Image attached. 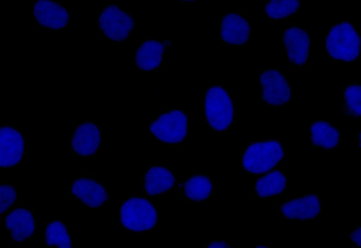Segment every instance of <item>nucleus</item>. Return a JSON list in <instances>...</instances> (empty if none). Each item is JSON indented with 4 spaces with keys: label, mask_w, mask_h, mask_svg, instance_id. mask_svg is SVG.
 <instances>
[{
    "label": "nucleus",
    "mask_w": 361,
    "mask_h": 248,
    "mask_svg": "<svg viewBox=\"0 0 361 248\" xmlns=\"http://www.w3.org/2000/svg\"><path fill=\"white\" fill-rule=\"evenodd\" d=\"M310 133L314 145L328 149L337 146L341 136L338 129L325 120L314 121L310 127Z\"/></svg>",
    "instance_id": "18"
},
{
    "label": "nucleus",
    "mask_w": 361,
    "mask_h": 248,
    "mask_svg": "<svg viewBox=\"0 0 361 248\" xmlns=\"http://www.w3.org/2000/svg\"><path fill=\"white\" fill-rule=\"evenodd\" d=\"M204 116L209 126L221 132L228 128L233 119V101L221 85L209 87L204 101Z\"/></svg>",
    "instance_id": "3"
},
{
    "label": "nucleus",
    "mask_w": 361,
    "mask_h": 248,
    "mask_svg": "<svg viewBox=\"0 0 361 248\" xmlns=\"http://www.w3.org/2000/svg\"><path fill=\"white\" fill-rule=\"evenodd\" d=\"M220 35L228 44L243 45L250 37V27L242 16L236 13H228L221 19Z\"/></svg>",
    "instance_id": "13"
},
{
    "label": "nucleus",
    "mask_w": 361,
    "mask_h": 248,
    "mask_svg": "<svg viewBox=\"0 0 361 248\" xmlns=\"http://www.w3.org/2000/svg\"><path fill=\"white\" fill-rule=\"evenodd\" d=\"M33 14L39 25L50 29L64 27L70 17L64 6L50 0L35 1Z\"/></svg>",
    "instance_id": "9"
},
{
    "label": "nucleus",
    "mask_w": 361,
    "mask_h": 248,
    "mask_svg": "<svg viewBox=\"0 0 361 248\" xmlns=\"http://www.w3.org/2000/svg\"><path fill=\"white\" fill-rule=\"evenodd\" d=\"M289 61L295 66L303 65L307 60L310 38L301 27L293 26L283 34Z\"/></svg>",
    "instance_id": "10"
},
{
    "label": "nucleus",
    "mask_w": 361,
    "mask_h": 248,
    "mask_svg": "<svg viewBox=\"0 0 361 248\" xmlns=\"http://www.w3.org/2000/svg\"><path fill=\"white\" fill-rule=\"evenodd\" d=\"M1 207L0 213L7 211L17 199V192L13 185H1Z\"/></svg>",
    "instance_id": "24"
},
{
    "label": "nucleus",
    "mask_w": 361,
    "mask_h": 248,
    "mask_svg": "<svg viewBox=\"0 0 361 248\" xmlns=\"http://www.w3.org/2000/svg\"><path fill=\"white\" fill-rule=\"evenodd\" d=\"M300 1L298 0H274L264 6V12L270 18L279 20L291 16L298 10Z\"/></svg>",
    "instance_id": "22"
},
{
    "label": "nucleus",
    "mask_w": 361,
    "mask_h": 248,
    "mask_svg": "<svg viewBox=\"0 0 361 248\" xmlns=\"http://www.w3.org/2000/svg\"><path fill=\"white\" fill-rule=\"evenodd\" d=\"M263 100L269 104L279 106L291 97L290 87L284 76L278 70H266L259 76Z\"/></svg>",
    "instance_id": "7"
},
{
    "label": "nucleus",
    "mask_w": 361,
    "mask_h": 248,
    "mask_svg": "<svg viewBox=\"0 0 361 248\" xmlns=\"http://www.w3.org/2000/svg\"><path fill=\"white\" fill-rule=\"evenodd\" d=\"M166 45L155 39L143 42L135 53L137 66L144 71H151L161 63Z\"/></svg>",
    "instance_id": "17"
},
{
    "label": "nucleus",
    "mask_w": 361,
    "mask_h": 248,
    "mask_svg": "<svg viewBox=\"0 0 361 248\" xmlns=\"http://www.w3.org/2000/svg\"><path fill=\"white\" fill-rule=\"evenodd\" d=\"M5 227L11 237L17 242L29 238L35 230V221L32 212L19 207L11 212L5 218Z\"/></svg>",
    "instance_id": "15"
},
{
    "label": "nucleus",
    "mask_w": 361,
    "mask_h": 248,
    "mask_svg": "<svg viewBox=\"0 0 361 248\" xmlns=\"http://www.w3.org/2000/svg\"><path fill=\"white\" fill-rule=\"evenodd\" d=\"M358 145L359 147L361 149V131L360 132L358 135Z\"/></svg>",
    "instance_id": "27"
},
{
    "label": "nucleus",
    "mask_w": 361,
    "mask_h": 248,
    "mask_svg": "<svg viewBox=\"0 0 361 248\" xmlns=\"http://www.w3.org/2000/svg\"><path fill=\"white\" fill-rule=\"evenodd\" d=\"M71 192L84 204L91 208L102 206L109 198L105 188L99 182L91 178H82L74 180Z\"/></svg>",
    "instance_id": "14"
},
{
    "label": "nucleus",
    "mask_w": 361,
    "mask_h": 248,
    "mask_svg": "<svg viewBox=\"0 0 361 248\" xmlns=\"http://www.w3.org/2000/svg\"><path fill=\"white\" fill-rule=\"evenodd\" d=\"M158 213L154 204L145 197H132L120 208L121 225L132 232L152 230L157 222Z\"/></svg>",
    "instance_id": "4"
},
{
    "label": "nucleus",
    "mask_w": 361,
    "mask_h": 248,
    "mask_svg": "<svg viewBox=\"0 0 361 248\" xmlns=\"http://www.w3.org/2000/svg\"><path fill=\"white\" fill-rule=\"evenodd\" d=\"M207 248H233L223 240L212 241L209 243Z\"/></svg>",
    "instance_id": "26"
},
{
    "label": "nucleus",
    "mask_w": 361,
    "mask_h": 248,
    "mask_svg": "<svg viewBox=\"0 0 361 248\" xmlns=\"http://www.w3.org/2000/svg\"><path fill=\"white\" fill-rule=\"evenodd\" d=\"M173 173L161 166L150 167L146 172L144 187L149 196L161 195L171 190L175 185Z\"/></svg>",
    "instance_id": "16"
},
{
    "label": "nucleus",
    "mask_w": 361,
    "mask_h": 248,
    "mask_svg": "<svg viewBox=\"0 0 361 248\" xmlns=\"http://www.w3.org/2000/svg\"><path fill=\"white\" fill-rule=\"evenodd\" d=\"M284 152L281 143L269 140L251 143L242 156L244 170L252 174H263L274 168L283 158Z\"/></svg>",
    "instance_id": "2"
},
{
    "label": "nucleus",
    "mask_w": 361,
    "mask_h": 248,
    "mask_svg": "<svg viewBox=\"0 0 361 248\" xmlns=\"http://www.w3.org/2000/svg\"><path fill=\"white\" fill-rule=\"evenodd\" d=\"M188 118L180 109H173L159 115L149 125L152 134L159 141L179 143L184 140L188 132Z\"/></svg>",
    "instance_id": "5"
},
{
    "label": "nucleus",
    "mask_w": 361,
    "mask_h": 248,
    "mask_svg": "<svg viewBox=\"0 0 361 248\" xmlns=\"http://www.w3.org/2000/svg\"><path fill=\"white\" fill-rule=\"evenodd\" d=\"M280 209L288 219L307 220L319 214L321 205L319 197L310 194L283 202Z\"/></svg>",
    "instance_id": "11"
},
{
    "label": "nucleus",
    "mask_w": 361,
    "mask_h": 248,
    "mask_svg": "<svg viewBox=\"0 0 361 248\" xmlns=\"http://www.w3.org/2000/svg\"><path fill=\"white\" fill-rule=\"evenodd\" d=\"M44 235L48 246H56L58 248H72L69 232L62 221H54L48 223Z\"/></svg>",
    "instance_id": "21"
},
{
    "label": "nucleus",
    "mask_w": 361,
    "mask_h": 248,
    "mask_svg": "<svg viewBox=\"0 0 361 248\" xmlns=\"http://www.w3.org/2000/svg\"><path fill=\"white\" fill-rule=\"evenodd\" d=\"M349 237L359 247L361 248V226L354 229L349 235Z\"/></svg>",
    "instance_id": "25"
},
{
    "label": "nucleus",
    "mask_w": 361,
    "mask_h": 248,
    "mask_svg": "<svg viewBox=\"0 0 361 248\" xmlns=\"http://www.w3.org/2000/svg\"><path fill=\"white\" fill-rule=\"evenodd\" d=\"M25 141L21 132L15 128L2 126L0 131V166H13L23 158Z\"/></svg>",
    "instance_id": "8"
},
{
    "label": "nucleus",
    "mask_w": 361,
    "mask_h": 248,
    "mask_svg": "<svg viewBox=\"0 0 361 248\" xmlns=\"http://www.w3.org/2000/svg\"><path fill=\"white\" fill-rule=\"evenodd\" d=\"M254 248H269V247H268L267 246H264V245H257Z\"/></svg>",
    "instance_id": "28"
},
{
    "label": "nucleus",
    "mask_w": 361,
    "mask_h": 248,
    "mask_svg": "<svg viewBox=\"0 0 361 248\" xmlns=\"http://www.w3.org/2000/svg\"><path fill=\"white\" fill-rule=\"evenodd\" d=\"M101 142L99 127L94 123L85 122L75 128L71 147L74 152L80 156H91L96 153Z\"/></svg>",
    "instance_id": "12"
},
{
    "label": "nucleus",
    "mask_w": 361,
    "mask_h": 248,
    "mask_svg": "<svg viewBox=\"0 0 361 248\" xmlns=\"http://www.w3.org/2000/svg\"><path fill=\"white\" fill-rule=\"evenodd\" d=\"M213 189L212 182L206 175L196 174L184 182V193L193 202H201L209 198Z\"/></svg>",
    "instance_id": "20"
},
{
    "label": "nucleus",
    "mask_w": 361,
    "mask_h": 248,
    "mask_svg": "<svg viewBox=\"0 0 361 248\" xmlns=\"http://www.w3.org/2000/svg\"><path fill=\"white\" fill-rule=\"evenodd\" d=\"M287 178L279 170H274L258 178L255 182V192L260 197H270L283 192Z\"/></svg>",
    "instance_id": "19"
},
{
    "label": "nucleus",
    "mask_w": 361,
    "mask_h": 248,
    "mask_svg": "<svg viewBox=\"0 0 361 248\" xmlns=\"http://www.w3.org/2000/svg\"><path fill=\"white\" fill-rule=\"evenodd\" d=\"M361 39L354 25L349 21L334 24L325 39V48L334 58L352 61L360 52Z\"/></svg>",
    "instance_id": "1"
},
{
    "label": "nucleus",
    "mask_w": 361,
    "mask_h": 248,
    "mask_svg": "<svg viewBox=\"0 0 361 248\" xmlns=\"http://www.w3.org/2000/svg\"><path fill=\"white\" fill-rule=\"evenodd\" d=\"M98 25L102 32L115 42L126 39L135 27L133 18L118 6H105L99 14Z\"/></svg>",
    "instance_id": "6"
},
{
    "label": "nucleus",
    "mask_w": 361,
    "mask_h": 248,
    "mask_svg": "<svg viewBox=\"0 0 361 248\" xmlns=\"http://www.w3.org/2000/svg\"><path fill=\"white\" fill-rule=\"evenodd\" d=\"M345 112L353 117H361V84L348 85L344 91Z\"/></svg>",
    "instance_id": "23"
}]
</instances>
